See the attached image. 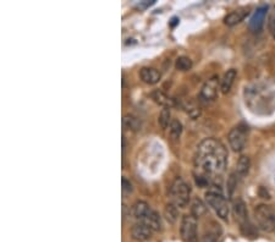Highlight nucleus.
I'll return each instance as SVG.
<instances>
[{"label": "nucleus", "mask_w": 275, "mask_h": 242, "mask_svg": "<svg viewBox=\"0 0 275 242\" xmlns=\"http://www.w3.org/2000/svg\"><path fill=\"white\" fill-rule=\"evenodd\" d=\"M228 164V151L216 138H205L197 146L195 154V168L198 175L197 183H208L213 176L223 174Z\"/></svg>", "instance_id": "obj_1"}, {"label": "nucleus", "mask_w": 275, "mask_h": 242, "mask_svg": "<svg viewBox=\"0 0 275 242\" xmlns=\"http://www.w3.org/2000/svg\"><path fill=\"white\" fill-rule=\"evenodd\" d=\"M169 195L172 203L176 206L177 208L187 207L191 196L190 185L186 181H183L181 177H177V179L172 182V185L170 186Z\"/></svg>", "instance_id": "obj_2"}, {"label": "nucleus", "mask_w": 275, "mask_h": 242, "mask_svg": "<svg viewBox=\"0 0 275 242\" xmlns=\"http://www.w3.org/2000/svg\"><path fill=\"white\" fill-rule=\"evenodd\" d=\"M254 219L257 225L263 231L275 230V212L268 205H259L254 209Z\"/></svg>", "instance_id": "obj_3"}, {"label": "nucleus", "mask_w": 275, "mask_h": 242, "mask_svg": "<svg viewBox=\"0 0 275 242\" xmlns=\"http://www.w3.org/2000/svg\"><path fill=\"white\" fill-rule=\"evenodd\" d=\"M206 201H207V205L212 208L219 218L223 219V220H228L229 214H230V207H229L226 198L221 193L209 191V192L206 193Z\"/></svg>", "instance_id": "obj_4"}, {"label": "nucleus", "mask_w": 275, "mask_h": 242, "mask_svg": "<svg viewBox=\"0 0 275 242\" xmlns=\"http://www.w3.org/2000/svg\"><path fill=\"white\" fill-rule=\"evenodd\" d=\"M180 235L185 242L198 241V223L192 214H186L182 216L180 225Z\"/></svg>", "instance_id": "obj_5"}, {"label": "nucleus", "mask_w": 275, "mask_h": 242, "mask_svg": "<svg viewBox=\"0 0 275 242\" xmlns=\"http://www.w3.org/2000/svg\"><path fill=\"white\" fill-rule=\"evenodd\" d=\"M247 131L248 130L244 125H239L229 132V144L234 152H241L244 148L247 142Z\"/></svg>", "instance_id": "obj_6"}, {"label": "nucleus", "mask_w": 275, "mask_h": 242, "mask_svg": "<svg viewBox=\"0 0 275 242\" xmlns=\"http://www.w3.org/2000/svg\"><path fill=\"white\" fill-rule=\"evenodd\" d=\"M220 90V81L218 76H213L203 85L200 92V99L203 103H210L218 97V92Z\"/></svg>", "instance_id": "obj_7"}, {"label": "nucleus", "mask_w": 275, "mask_h": 242, "mask_svg": "<svg viewBox=\"0 0 275 242\" xmlns=\"http://www.w3.org/2000/svg\"><path fill=\"white\" fill-rule=\"evenodd\" d=\"M268 5H262L259 6L258 9L254 11L253 16L251 17L248 24V29L249 31H252L253 33H258L261 32L262 29L264 26V21H266L267 14H268Z\"/></svg>", "instance_id": "obj_8"}, {"label": "nucleus", "mask_w": 275, "mask_h": 242, "mask_svg": "<svg viewBox=\"0 0 275 242\" xmlns=\"http://www.w3.org/2000/svg\"><path fill=\"white\" fill-rule=\"evenodd\" d=\"M234 214H235L236 216V220L240 223V226L241 229L246 228V229H249L251 228V224H249V220H248V212H247V208H246V205H244V202L241 198H238V200L234 202Z\"/></svg>", "instance_id": "obj_9"}, {"label": "nucleus", "mask_w": 275, "mask_h": 242, "mask_svg": "<svg viewBox=\"0 0 275 242\" xmlns=\"http://www.w3.org/2000/svg\"><path fill=\"white\" fill-rule=\"evenodd\" d=\"M139 223L144 224V225L148 226L149 229L154 233V231H160L163 229V221L162 216L159 215V213H157L155 210L151 209L148 213L146 214L143 219H142Z\"/></svg>", "instance_id": "obj_10"}, {"label": "nucleus", "mask_w": 275, "mask_h": 242, "mask_svg": "<svg viewBox=\"0 0 275 242\" xmlns=\"http://www.w3.org/2000/svg\"><path fill=\"white\" fill-rule=\"evenodd\" d=\"M152 235L153 231L142 223L135 224L131 229V236L136 241H147L152 238Z\"/></svg>", "instance_id": "obj_11"}, {"label": "nucleus", "mask_w": 275, "mask_h": 242, "mask_svg": "<svg viewBox=\"0 0 275 242\" xmlns=\"http://www.w3.org/2000/svg\"><path fill=\"white\" fill-rule=\"evenodd\" d=\"M139 77L147 85H155L160 81V72L154 68H143L139 71Z\"/></svg>", "instance_id": "obj_12"}, {"label": "nucleus", "mask_w": 275, "mask_h": 242, "mask_svg": "<svg viewBox=\"0 0 275 242\" xmlns=\"http://www.w3.org/2000/svg\"><path fill=\"white\" fill-rule=\"evenodd\" d=\"M236 76H238V71H236L235 69H230V70H228L225 73H224L223 78L220 80L221 93L228 94L229 92L231 91V87H233L234 82H235Z\"/></svg>", "instance_id": "obj_13"}, {"label": "nucleus", "mask_w": 275, "mask_h": 242, "mask_svg": "<svg viewBox=\"0 0 275 242\" xmlns=\"http://www.w3.org/2000/svg\"><path fill=\"white\" fill-rule=\"evenodd\" d=\"M220 235H221L220 225L213 221L212 226H208V228L206 229L205 234H203V236H202V241L203 242H218Z\"/></svg>", "instance_id": "obj_14"}, {"label": "nucleus", "mask_w": 275, "mask_h": 242, "mask_svg": "<svg viewBox=\"0 0 275 242\" xmlns=\"http://www.w3.org/2000/svg\"><path fill=\"white\" fill-rule=\"evenodd\" d=\"M248 11L247 10H235V11H231L230 14H228L224 19V24L229 27H233L235 25L240 24L241 21L247 16Z\"/></svg>", "instance_id": "obj_15"}, {"label": "nucleus", "mask_w": 275, "mask_h": 242, "mask_svg": "<svg viewBox=\"0 0 275 242\" xmlns=\"http://www.w3.org/2000/svg\"><path fill=\"white\" fill-rule=\"evenodd\" d=\"M151 209L152 208L149 207L148 203H146L144 201H137V202L132 206V215H134L137 220L141 221Z\"/></svg>", "instance_id": "obj_16"}, {"label": "nucleus", "mask_w": 275, "mask_h": 242, "mask_svg": "<svg viewBox=\"0 0 275 242\" xmlns=\"http://www.w3.org/2000/svg\"><path fill=\"white\" fill-rule=\"evenodd\" d=\"M151 97H152L153 101L155 102V103L159 104V105H163L164 108H172V106L174 105V101H172V99H170L169 97L167 96V94L163 93V92L159 91V90L153 91Z\"/></svg>", "instance_id": "obj_17"}, {"label": "nucleus", "mask_w": 275, "mask_h": 242, "mask_svg": "<svg viewBox=\"0 0 275 242\" xmlns=\"http://www.w3.org/2000/svg\"><path fill=\"white\" fill-rule=\"evenodd\" d=\"M191 214H192L196 219L202 218L203 215L207 214V207H206V205L202 201L196 198V200H193L192 205H191Z\"/></svg>", "instance_id": "obj_18"}, {"label": "nucleus", "mask_w": 275, "mask_h": 242, "mask_svg": "<svg viewBox=\"0 0 275 242\" xmlns=\"http://www.w3.org/2000/svg\"><path fill=\"white\" fill-rule=\"evenodd\" d=\"M249 167H251V160H249V158L246 157V155L241 157L240 159H239L238 165H236V175H239V176L241 177L246 176L249 172Z\"/></svg>", "instance_id": "obj_19"}, {"label": "nucleus", "mask_w": 275, "mask_h": 242, "mask_svg": "<svg viewBox=\"0 0 275 242\" xmlns=\"http://www.w3.org/2000/svg\"><path fill=\"white\" fill-rule=\"evenodd\" d=\"M164 215L169 223H176L177 218H179V208L175 205H172V203H169V205H167V207H165Z\"/></svg>", "instance_id": "obj_20"}, {"label": "nucleus", "mask_w": 275, "mask_h": 242, "mask_svg": "<svg viewBox=\"0 0 275 242\" xmlns=\"http://www.w3.org/2000/svg\"><path fill=\"white\" fill-rule=\"evenodd\" d=\"M122 125H124L125 129L132 130V131H138V130L141 129V124H139L138 119L134 115H130V114L124 116V119H122Z\"/></svg>", "instance_id": "obj_21"}, {"label": "nucleus", "mask_w": 275, "mask_h": 242, "mask_svg": "<svg viewBox=\"0 0 275 242\" xmlns=\"http://www.w3.org/2000/svg\"><path fill=\"white\" fill-rule=\"evenodd\" d=\"M159 125L163 130H167L168 127L170 126L172 124V111H170V108H164L162 110L159 115Z\"/></svg>", "instance_id": "obj_22"}, {"label": "nucleus", "mask_w": 275, "mask_h": 242, "mask_svg": "<svg viewBox=\"0 0 275 242\" xmlns=\"http://www.w3.org/2000/svg\"><path fill=\"white\" fill-rule=\"evenodd\" d=\"M169 131L172 139L176 141V139L180 138V136L182 134V124L179 120H172L169 126Z\"/></svg>", "instance_id": "obj_23"}, {"label": "nucleus", "mask_w": 275, "mask_h": 242, "mask_svg": "<svg viewBox=\"0 0 275 242\" xmlns=\"http://www.w3.org/2000/svg\"><path fill=\"white\" fill-rule=\"evenodd\" d=\"M175 68L179 71H188L192 69V60L187 57H179L175 63Z\"/></svg>", "instance_id": "obj_24"}, {"label": "nucleus", "mask_w": 275, "mask_h": 242, "mask_svg": "<svg viewBox=\"0 0 275 242\" xmlns=\"http://www.w3.org/2000/svg\"><path fill=\"white\" fill-rule=\"evenodd\" d=\"M121 183H122V192L127 193V195L134 192V185H132V182L130 181V180H127L126 177H122Z\"/></svg>", "instance_id": "obj_25"}, {"label": "nucleus", "mask_w": 275, "mask_h": 242, "mask_svg": "<svg viewBox=\"0 0 275 242\" xmlns=\"http://www.w3.org/2000/svg\"><path fill=\"white\" fill-rule=\"evenodd\" d=\"M235 186H236V182H235V175H231L230 176V180H229V183H228V188H229V193H233V191L235 190Z\"/></svg>", "instance_id": "obj_26"}, {"label": "nucleus", "mask_w": 275, "mask_h": 242, "mask_svg": "<svg viewBox=\"0 0 275 242\" xmlns=\"http://www.w3.org/2000/svg\"><path fill=\"white\" fill-rule=\"evenodd\" d=\"M269 31H271L272 35L275 38V12L273 16L271 17V20H269Z\"/></svg>", "instance_id": "obj_27"}, {"label": "nucleus", "mask_w": 275, "mask_h": 242, "mask_svg": "<svg viewBox=\"0 0 275 242\" xmlns=\"http://www.w3.org/2000/svg\"><path fill=\"white\" fill-rule=\"evenodd\" d=\"M177 22H179V19H177V17H174V19L172 20V26H174V25H176Z\"/></svg>", "instance_id": "obj_28"}]
</instances>
